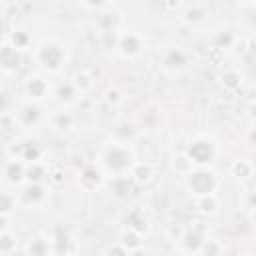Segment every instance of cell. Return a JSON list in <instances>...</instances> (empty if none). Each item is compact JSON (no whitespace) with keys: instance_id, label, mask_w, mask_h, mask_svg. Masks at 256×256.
I'll return each instance as SVG.
<instances>
[{"instance_id":"cell-7","label":"cell","mask_w":256,"mask_h":256,"mask_svg":"<svg viewBox=\"0 0 256 256\" xmlns=\"http://www.w3.org/2000/svg\"><path fill=\"white\" fill-rule=\"evenodd\" d=\"M208 14H210V6H208V4H204V2H194V4H190V6L186 8L184 18H186L188 22H202Z\"/></svg>"},{"instance_id":"cell-4","label":"cell","mask_w":256,"mask_h":256,"mask_svg":"<svg viewBox=\"0 0 256 256\" xmlns=\"http://www.w3.org/2000/svg\"><path fill=\"white\" fill-rule=\"evenodd\" d=\"M118 48L124 56H134L140 52V36L134 34V32H126L120 36L118 40Z\"/></svg>"},{"instance_id":"cell-11","label":"cell","mask_w":256,"mask_h":256,"mask_svg":"<svg viewBox=\"0 0 256 256\" xmlns=\"http://www.w3.org/2000/svg\"><path fill=\"white\" fill-rule=\"evenodd\" d=\"M196 208H198L202 214H214L216 208H218V200H216L214 194L198 196V200H196Z\"/></svg>"},{"instance_id":"cell-5","label":"cell","mask_w":256,"mask_h":256,"mask_svg":"<svg viewBox=\"0 0 256 256\" xmlns=\"http://www.w3.org/2000/svg\"><path fill=\"white\" fill-rule=\"evenodd\" d=\"M24 90H26V94H28L30 98L38 100V98H44V96H46L48 84H46V80L40 78V76H30V78L26 80V84H24Z\"/></svg>"},{"instance_id":"cell-15","label":"cell","mask_w":256,"mask_h":256,"mask_svg":"<svg viewBox=\"0 0 256 256\" xmlns=\"http://www.w3.org/2000/svg\"><path fill=\"white\" fill-rule=\"evenodd\" d=\"M174 170H178L180 174H192V158L184 154L174 158Z\"/></svg>"},{"instance_id":"cell-2","label":"cell","mask_w":256,"mask_h":256,"mask_svg":"<svg viewBox=\"0 0 256 256\" xmlns=\"http://www.w3.org/2000/svg\"><path fill=\"white\" fill-rule=\"evenodd\" d=\"M62 48L60 46H56V44H44L40 50H38V60L42 62V64H46L48 68H52V70H56L58 66H60V62H62Z\"/></svg>"},{"instance_id":"cell-9","label":"cell","mask_w":256,"mask_h":256,"mask_svg":"<svg viewBox=\"0 0 256 256\" xmlns=\"http://www.w3.org/2000/svg\"><path fill=\"white\" fill-rule=\"evenodd\" d=\"M168 54H170V58H164V66L166 68H176V70H180V68H184V64H186V54L176 46H172L170 50H168Z\"/></svg>"},{"instance_id":"cell-26","label":"cell","mask_w":256,"mask_h":256,"mask_svg":"<svg viewBox=\"0 0 256 256\" xmlns=\"http://www.w3.org/2000/svg\"><path fill=\"white\" fill-rule=\"evenodd\" d=\"M250 116L256 120V102H252V104H250Z\"/></svg>"},{"instance_id":"cell-24","label":"cell","mask_w":256,"mask_h":256,"mask_svg":"<svg viewBox=\"0 0 256 256\" xmlns=\"http://www.w3.org/2000/svg\"><path fill=\"white\" fill-rule=\"evenodd\" d=\"M12 210V200H10V194L4 192V216H8Z\"/></svg>"},{"instance_id":"cell-8","label":"cell","mask_w":256,"mask_h":256,"mask_svg":"<svg viewBox=\"0 0 256 256\" xmlns=\"http://www.w3.org/2000/svg\"><path fill=\"white\" fill-rule=\"evenodd\" d=\"M120 244L126 250H138L142 246V234L136 232V230H132V228H128V230H124L120 234Z\"/></svg>"},{"instance_id":"cell-13","label":"cell","mask_w":256,"mask_h":256,"mask_svg":"<svg viewBox=\"0 0 256 256\" xmlns=\"http://www.w3.org/2000/svg\"><path fill=\"white\" fill-rule=\"evenodd\" d=\"M28 254L30 256H48V240H44V238H30Z\"/></svg>"},{"instance_id":"cell-20","label":"cell","mask_w":256,"mask_h":256,"mask_svg":"<svg viewBox=\"0 0 256 256\" xmlns=\"http://www.w3.org/2000/svg\"><path fill=\"white\" fill-rule=\"evenodd\" d=\"M166 236L176 242V240H182V238H184V230H182L180 224H170L168 230H166Z\"/></svg>"},{"instance_id":"cell-1","label":"cell","mask_w":256,"mask_h":256,"mask_svg":"<svg viewBox=\"0 0 256 256\" xmlns=\"http://www.w3.org/2000/svg\"><path fill=\"white\" fill-rule=\"evenodd\" d=\"M188 186L194 194L198 196H206V194H212L214 188L218 186L216 178L210 174V172H194L188 176Z\"/></svg>"},{"instance_id":"cell-25","label":"cell","mask_w":256,"mask_h":256,"mask_svg":"<svg viewBox=\"0 0 256 256\" xmlns=\"http://www.w3.org/2000/svg\"><path fill=\"white\" fill-rule=\"evenodd\" d=\"M50 180H52L54 184H58V182H62V172H60V170H54V172L50 174Z\"/></svg>"},{"instance_id":"cell-21","label":"cell","mask_w":256,"mask_h":256,"mask_svg":"<svg viewBox=\"0 0 256 256\" xmlns=\"http://www.w3.org/2000/svg\"><path fill=\"white\" fill-rule=\"evenodd\" d=\"M54 122H56V128H68L72 124V118L68 112H60V114H56Z\"/></svg>"},{"instance_id":"cell-19","label":"cell","mask_w":256,"mask_h":256,"mask_svg":"<svg viewBox=\"0 0 256 256\" xmlns=\"http://www.w3.org/2000/svg\"><path fill=\"white\" fill-rule=\"evenodd\" d=\"M28 40H30V36H28L24 30H14V36H12V44H14V48H16V50L24 48V46L28 44Z\"/></svg>"},{"instance_id":"cell-14","label":"cell","mask_w":256,"mask_h":256,"mask_svg":"<svg viewBox=\"0 0 256 256\" xmlns=\"http://www.w3.org/2000/svg\"><path fill=\"white\" fill-rule=\"evenodd\" d=\"M24 198H26L28 202L36 204V202H40V200H44V198H46V192H44V188H42L38 182H34V184H30V186L26 188Z\"/></svg>"},{"instance_id":"cell-6","label":"cell","mask_w":256,"mask_h":256,"mask_svg":"<svg viewBox=\"0 0 256 256\" xmlns=\"http://www.w3.org/2000/svg\"><path fill=\"white\" fill-rule=\"evenodd\" d=\"M70 84L74 86V90H76V92L86 94V92H90V90H92V86H94V78L90 76V72H86V70H78V72H74V74H72Z\"/></svg>"},{"instance_id":"cell-22","label":"cell","mask_w":256,"mask_h":256,"mask_svg":"<svg viewBox=\"0 0 256 256\" xmlns=\"http://www.w3.org/2000/svg\"><path fill=\"white\" fill-rule=\"evenodd\" d=\"M12 246H14V242L8 234V230H2V254H10Z\"/></svg>"},{"instance_id":"cell-18","label":"cell","mask_w":256,"mask_h":256,"mask_svg":"<svg viewBox=\"0 0 256 256\" xmlns=\"http://www.w3.org/2000/svg\"><path fill=\"white\" fill-rule=\"evenodd\" d=\"M104 100H106L110 106H118V104L122 102V92H120L118 88H108V90L104 92Z\"/></svg>"},{"instance_id":"cell-16","label":"cell","mask_w":256,"mask_h":256,"mask_svg":"<svg viewBox=\"0 0 256 256\" xmlns=\"http://www.w3.org/2000/svg\"><path fill=\"white\" fill-rule=\"evenodd\" d=\"M200 250L206 254V256H220V250H222V246H220V242H216V240H204L202 242V246H200Z\"/></svg>"},{"instance_id":"cell-23","label":"cell","mask_w":256,"mask_h":256,"mask_svg":"<svg viewBox=\"0 0 256 256\" xmlns=\"http://www.w3.org/2000/svg\"><path fill=\"white\" fill-rule=\"evenodd\" d=\"M106 256H126V248L118 242V244H112L106 248Z\"/></svg>"},{"instance_id":"cell-17","label":"cell","mask_w":256,"mask_h":256,"mask_svg":"<svg viewBox=\"0 0 256 256\" xmlns=\"http://www.w3.org/2000/svg\"><path fill=\"white\" fill-rule=\"evenodd\" d=\"M230 170H232L234 176H242V178H244V176H248V174L252 172V166H250L246 160H236Z\"/></svg>"},{"instance_id":"cell-10","label":"cell","mask_w":256,"mask_h":256,"mask_svg":"<svg viewBox=\"0 0 256 256\" xmlns=\"http://www.w3.org/2000/svg\"><path fill=\"white\" fill-rule=\"evenodd\" d=\"M100 180H102V176H100V172L96 168H84L82 174H80V178H78V182H80V186L84 190H88V186H90L88 182H92V188H96L100 184Z\"/></svg>"},{"instance_id":"cell-12","label":"cell","mask_w":256,"mask_h":256,"mask_svg":"<svg viewBox=\"0 0 256 256\" xmlns=\"http://www.w3.org/2000/svg\"><path fill=\"white\" fill-rule=\"evenodd\" d=\"M220 80H222V86H224L226 90H236V88H240V84H242V74H240L238 70H226Z\"/></svg>"},{"instance_id":"cell-3","label":"cell","mask_w":256,"mask_h":256,"mask_svg":"<svg viewBox=\"0 0 256 256\" xmlns=\"http://www.w3.org/2000/svg\"><path fill=\"white\" fill-rule=\"evenodd\" d=\"M130 174H132V180L138 182V184H148L154 176V166L150 162H134L132 168H130Z\"/></svg>"}]
</instances>
